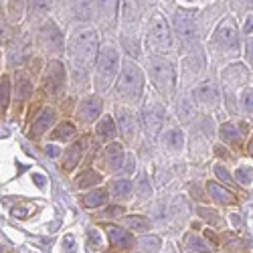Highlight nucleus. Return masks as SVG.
<instances>
[{
	"instance_id": "obj_1",
	"label": "nucleus",
	"mask_w": 253,
	"mask_h": 253,
	"mask_svg": "<svg viewBox=\"0 0 253 253\" xmlns=\"http://www.w3.org/2000/svg\"><path fill=\"white\" fill-rule=\"evenodd\" d=\"M95 55H97V33L87 27L75 29L69 39V57L75 69L87 73L89 67L95 63Z\"/></svg>"
},
{
	"instance_id": "obj_2",
	"label": "nucleus",
	"mask_w": 253,
	"mask_h": 253,
	"mask_svg": "<svg viewBox=\"0 0 253 253\" xmlns=\"http://www.w3.org/2000/svg\"><path fill=\"white\" fill-rule=\"evenodd\" d=\"M118 69H120V53L112 43H105L99 51V59L95 65V89L99 93L112 85Z\"/></svg>"
},
{
	"instance_id": "obj_3",
	"label": "nucleus",
	"mask_w": 253,
	"mask_h": 253,
	"mask_svg": "<svg viewBox=\"0 0 253 253\" xmlns=\"http://www.w3.org/2000/svg\"><path fill=\"white\" fill-rule=\"evenodd\" d=\"M144 89V73L134 61H124V67L118 79V95L124 101H138Z\"/></svg>"
},
{
	"instance_id": "obj_4",
	"label": "nucleus",
	"mask_w": 253,
	"mask_h": 253,
	"mask_svg": "<svg viewBox=\"0 0 253 253\" xmlns=\"http://www.w3.org/2000/svg\"><path fill=\"white\" fill-rule=\"evenodd\" d=\"M146 43L152 53H168V49L172 47V35L168 29L166 18L160 12H152L150 23H148V35H146Z\"/></svg>"
},
{
	"instance_id": "obj_5",
	"label": "nucleus",
	"mask_w": 253,
	"mask_h": 253,
	"mask_svg": "<svg viewBox=\"0 0 253 253\" xmlns=\"http://www.w3.org/2000/svg\"><path fill=\"white\" fill-rule=\"evenodd\" d=\"M148 73L152 77V83L156 85V89L164 95L170 97L174 93V85H176V73H174V65L170 61H164L158 57H152L148 63Z\"/></svg>"
},
{
	"instance_id": "obj_6",
	"label": "nucleus",
	"mask_w": 253,
	"mask_h": 253,
	"mask_svg": "<svg viewBox=\"0 0 253 253\" xmlns=\"http://www.w3.org/2000/svg\"><path fill=\"white\" fill-rule=\"evenodd\" d=\"M215 41L219 45H223L225 49H237L239 47V33H237L233 18H225L223 23L217 27Z\"/></svg>"
},
{
	"instance_id": "obj_7",
	"label": "nucleus",
	"mask_w": 253,
	"mask_h": 253,
	"mask_svg": "<svg viewBox=\"0 0 253 253\" xmlns=\"http://www.w3.org/2000/svg\"><path fill=\"white\" fill-rule=\"evenodd\" d=\"M116 120H118V128H120L122 136L128 142H134L136 136H138V122H136L134 112L128 110V108H118Z\"/></svg>"
},
{
	"instance_id": "obj_8",
	"label": "nucleus",
	"mask_w": 253,
	"mask_h": 253,
	"mask_svg": "<svg viewBox=\"0 0 253 253\" xmlns=\"http://www.w3.org/2000/svg\"><path fill=\"white\" fill-rule=\"evenodd\" d=\"M162 120H164V108L160 103H148L144 110V126L146 132H148L152 138H156L162 130Z\"/></svg>"
},
{
	"instance_id": "obj_9",
	"label": "nucleus",
	"mask_w": 253,
	"mask_h": 253,
	"mask_svg": "<svg viewBox=\"0 0 253 253\" xmlns=\"http://www.w3.org/2000/svg\"><path fill=\"white\" fill-rule=\"evenodd\" d=\"M45 85L51 95H61L63 87H65V69H63V63H59V61L49 63V69L45 75Z\"/></svg>"
},
{
	"instance_id": "obj_10",
	"label": "nucleus",
	"mask_w": 253,
	"mask_h": 253,
	"mask_svg": "<svg viewBox=\"0 0 253 253\" xmlns=\"http://www.w3.org/2000/svg\"><path fill=\"white\" fill-rule=\"evenodd\" d=\"M174 29L182 39H193L197 35V18L188 10H176L174 12Z\"/></svg>"
},
{
	"instance_id": "obj_11",
	"label": "nucleus",
	"mask_w": 253,
	"mask_h": 253,
	"mask_svg": "<svg viewBox=\"0 0 253 253\" xmlns=\"http://www.w3.org/2000/svg\"><path fill=\"white\" fill-rule=\"evenodd\" d=\"M99 114H101V99L97 95L85 97L77 108V118L81 122H85V124H91Z\"/></svg>"
},
{
	"instance_id": "obj_12",
	"label": "nucleus",
	"mask_w": 253,
	"mask_h": 253,
	"mask_svg": "<svg viewBox=\"0 0 253 253\" xmlns=\"http://www.w3.org/2000/svg\"><path fill=\"white\" fill-rule=\"evenodd\" d=\"M41 43H43V47L49 53H57L63 49V37L53 23H47L43 27V31H41Z\"/></svg>"
},
{
	"instance_id": "obj_13",
	"label": "nucleus",
	"mask_w": 253,
	"mask_h": 253,
	"mask_svg": "<svg viewBox=\"0 0 253 253\" xmlns=\"http://www.w3.org/2000/svg\"><path fill=\"white\" fill-rule=\"evenodd\" d=\"M95 2H97V16L101 20V25L114 27L116 18H118L120 0H95Z\"/></svg>"
},
{
	"instance_id": "obj_14",
	"label": "nucleus",
	"mask_w": 253,
	"mask_h": 253,
	"mask_svg": "<svg viewBox=\"0 0 253 253\" xmlns=\"http://www.w3.org/2000/svg\"><path fill=\"white\" fill-rule=\"evenodd\" d=\"M105 233H108L110 241H112L116 247H120V249H128V247H132V243H134V237L130 235V231H126V229H122V227L108 225V227H105Z\"/></svg>"
},
{
	"instance_id": "obj_15",
	"label": "nucleus",
	"mask_w": 253,
	"mask_h": 253,
	"mask_svg": "<svg viewBox=\"0 0 253 253\" xmlns=\"http://www.w3.org/2000/svg\"><path fill=\"white\" fill-rule=\"evenodd\" d=\"M103 158H105V168L114 172V170H120V168L124 166L126 154H124V148L120 144H110L108 148H105Z\"/></svg>"
},
{
	"instance_id": "obj_16",
	"label": "nucleus",
	"mask_w": 253,
	"mask_h": 253,
	"mask_svg": "<svg viewBox=\"0 0 253 253\" xmlns=\"http://www.w3.org/2000/svg\"><path fill=\"white\" fill-rule=\"evenodd\" d=\"M197 97L205 105H217V101H219V89H217V85H215L213 81L207 79V81H203L201 85H199Z\"/></svg>"
},
{
	"instance_id": "obj_17",
	"label": "nucleus",
	"mask_w": 253,
	"mask_h": 253,
	"mask_svg": "<svg viewBox=\"0 0 253 253\" xmlns=\"http://www.w3.org/2000/svg\"><path fill=\"white\" fill-rule=\"evenodd\" d=\"M55 118H57V114H55V110H51V108H47V110H43V114L39 116V120L33 124V136H41L43 132H47L51 126L55 124Z\"/></svg>"
},
{
	"instance_id": "obj_18",
	"label": "nucleus",
	"mask_w": 253,
	"mask_h": 253,
	"mask_svg": "<svg viewBox=\"0 0 253 253\" xmlns=\"http://www.w3.org/2000/svg\"><path fill=\"white\" fill-rule=\"evenodd\" d=\"M207 188H209V195L213 197L215 203H221V205H231V203H235L233 193H229L227 188H223L221 184H217V182H209Z\"/></svg>"
},
{
	"instance_id": "obj_19",
	"label": "nucleus",
	"mask_w": 253,
	"mask_h": 253,
	"mask_svg": "<svg viewBox=\"0 0 253 253\" xmlns=\"http://www.w3.org/2000/svg\"><path fill=\"white\" fill-rule=\"evenodd\" d=\"M164 146H166V150H172V152H178L182 146H184V136L178 128H172V130H168L166 136H164Z\"/></svg>"
},
{
	"instance_id": "obj_20",
	"label": "nucleus",
	"mask_w": 253,
	"mask_h": 253,
	"mask_svg": "<svg viewBox=\"0 0 253 253\" xmlns=\"http://www.w3.org/2000/svg\"><path fill=\"white\" fill-rule=\"evenodd\" d=\"M160 249V239L156 235H146L136 241V251L138 253H156Z\"/></svg>"
},
{
	"instance_id": "obj_21",
	"label": "nucleus",
	"mask_w": 253,
	"mask_h": 253,
	"mask_svg": "<svg viewBox=\"0 0 253 253\" xmlns=\"http://www.w3.org/2000/svg\"><path fill=\"white\" fill-rule=\"evenodd\" d=\"M91 4H93V0H71V8L79 20L91 18Z\"/></svg>"
},
{
	"instance_id": "obj_22",
	"label": "nucleus",
	"mask_w": 253,
	"mask_h": 253,
	"mask_svg": "<svg viewBox=\"0 0 253 253\" xmlns=\"http://www.w3.org/2000/svg\"><path fill=\"white\" fill-rule=\"evenodd\" d=\"M97 136L103 138V140H110L116 136V124L110 116H103V120H99L97 124Z\"/></svg>"
},
{
	"instance_id": "obj_23",
	"label": "nucleus",
	"mask_w": 253,
	"mask_h": 253,
	"mask_svg": "<svg viewBox=\"0 0 253 253\" xmlns=\"http://www.w3.org/2000/svg\"><path fill=\"white\" fill-rule=\"evenodd\" d=\"M8 101H10V79L4 75L0 79V116H4Z\"/></svg>"
},
{
	"instance_id": "obj_24",
	"label": "nucleus",
	"mask_w": 253,
	"mask_h": 253,
	"mask_svg": "<svg viewBox=\"0 0 253 253\" xmlns=\"http://www.w3.org/2000/svg\"><path fill=\"white\" fill-rule=\"evenodd\" d=\"M132 188H134V184H132V180H114L112 182V191H114V195L120 199H130L132 197Z\"/></svg>"
},
{
	"instance_id": "obj_25",
	"label": "nucleus",
	"mask_w": 253,
	"mask_h": 253,
	"mask_svg": "<svg viewBox=\"0 0 253 253\" xmlns=\"http://www.w3.org/2000/svg\"><path fill=\"white\" fill-rule=\"evenodd\" d=\"M81 152H83V148H81V144H73L71 148L67 150V154H65V170H73V168L77 166V162L81 160Z\"/></svg>"
},
{
	"instance_id": "obj_26",
	"label": "nucleus",
	"mask_w": 253,
	"mask_h": 253,
	"mask_svg": "<svg viewBox=\"0 0 253 253\" xmlns=\"http://www.w3.org/2000/svg\"><path fill=\"white\" fill-rule=\"evenodd\" d=\"M221 138L227 144H239L241 142V134H239V130L235 128L233 124H223L221 126Z\"/></svg>"
},
{
	"instance_id": "obj_27",
	"label": "nucleus",
	"mask_w": 253,
	"mask_h": 253,
	"mask_svg": "<svg viewBox=\"0 0 253 253\" xmlns=\"http://www.w3.org/2000/svg\"><path fill=\"white\" fill-rule=\"evenodd\" d=\"M122 225L130 227L132 231H148L150 229V221L144 217H126V219H122Z\"/></svg>"
},
{
	"instance_id": "obj_28",
	"label": "nucleus",
	"mask_w": 253,
	"mask_h": 253,
	"mask_svg": "<svg viewBox=\"0 0 253 253\" xmlns=\"http://www.w3.org/2000/svg\"><path fill=\"white\" fill-rule=\"evenodd\" d=\"M105 201H108V193L101 191V188H97V191L87 193V197H85V207L95 209V207H101Z\"/></svg>"
},
{
	"instance_id": "obj_29",
	"label": "nucleus",
	"mask_w": 253,
	"mask_h": 253,
	"mask_svg": "<svg viewBox=\"0 0 253 253\" xmlns=\"http://www.w3.org/2000/svg\"><path fill=\"white\" fill-rule=\"evenodd\" d=\"M71 136H75V126L71 122H63L53 132V140H71Z\"/></svg>"
},
{
	"instance_id": "obj_30",
	"label": "nucleus",
	"mask_w": 253,
	"mask_h": 253,
	"mask_svg": "<svg viewBox=\"0 0 253 253\" xmlns=\"http://www.w3.org/2000/svg\"><path fill=\"white\" fill-rule=\"evenodd\" d=\"M99 180H101V178H99V174H97V172L87 170V172H83V174L79 176L77 186H81V188H85V186H93V184H97Z\"/></svg>"
},
{
	"instance_id": "obj_31",
	"label": "nucleus",
	"mask_w": 253,
	"mask_h": 253,
	"mask_svg": "<svg viewBox=\"0 0 253 253\" xmlns=\"http://www.w3.org/2000/svg\"><path fill=\"white\" fill-rule=\"evenodd\" d=\"M29 95H31V81L20 75L18 77V85H16V97L18 99H27Z\"/></svg>"
},
{
	"instance_id": "obj_32",
	"label": "nucleus",
	"mask_w": 253,
	"mask_h": 253,
	"mask_svg": "<svg viewBox=\"0 0 253 253\" xmlns=\"http://www.w3.org/2000/svg\"><path fill=\"white\" fill-rule=\"evenodd\" d=\"M51 8V0H31V10L35 16H43Z\"/></svg>"
},
{
	"instance_id": "obj_33",
	"label": "nucleus",
	"mask_w": 253,
	"mask_h": 253,
	"mask_svg": "<svg viewBox=\"0 0 253 253\" xmlns=\"http://www.w3.org/2000/svg\"><path fill=\"white\" fill-rule=\"evenodd\" d=\"M186 241H188V247H191V249H195V251H199V253H209V245H207L201 237H197V235H188Z\"/></svg>"
},
{
	"instance_id": "obj_34",
	"label": "nucleus",
	"mask_w": 253,
	"mask_h": 253,
	"mask_svg": "<svg viewBox=\"0 0 253 253\" xmlns=\"http://www.w3.org/2000/svg\"><path fill=\"white\" fill-rule=\"evenodd\" d=\"M235 178L243 184V186H249L251 184V168L249 166H239L235 170Z\"/></svg>"
},
{
	"instance_id": "obj_35",
	"label": "nucleus",
	"mask_w": 253,
	"mask_h": 253,
	"mask_svg": "<svg viewBox=\"0 0 253 253\" xmlns=\"http://www.w3.org/2000/svg\"><path fill=\"white\" fill-rule=\"evenodd\" d=\"M241 103H243V114L251 116V87L241 93Z\"/></svg>"
},
{
	"instance_id": "obj_36",
	"label": "nucleus",
	"mask_w": 253,
	"mask_h": 253,
	"mask_svg": "<svg viewBox=\"0 0 253 253\" xmlns=\"http://www.w3.org/2000/svg\"><path fill=\"white\" fill-rule=\"evenodd\" d=\"M87 243H89L93 249H97V247L101 245V235L97 233L95 229H89V231H87Z\"/></svg>"
},
{
	"instance_id": "obj_37",
	"label": "nucleus",
	"mask_w": 253,
	"mask_h": 253,
	"mask_svg": "<svg viewBox=\"0 0 253 253\" xmlns=\"http://www.w3.org/2000/svg\"><path fill=\"white\" fill-rule=\"evenodd\" d=\"M215 174H217V176H219V178H221L223 182H233V178L229 176V172L225 170L223 166H217V168H215Z\"/></svg>"
},
{
	"instance_id": "obj_38",
	"label": "nucleus",
	"mask_w": 253,
	"mask_h": 253,
	"mask_svg": "<svg viewBox=\"0 0 253 253\" xmlns=\"http://www.w3.org/2000/svg\"><path fill=\"white\" fill-rule=\"evenodd\" d=\"M199 213L205 217V219H209V221H213V223H219V215H215V213H211V209H201Z\"/></svg>"
},
{
	"instance_id": "obj_39",
	"label": "nucleus",
	"mask_w": 253,
	"mask_h": 253,
	"mask_svg": "<svg viewBox=\"0 0 253 253\" xmlns=\"http://www.w3.org/2000/svg\"><path fill=\"white\" fill-rule=\"evenodd\" d=\"M140 188H142V191H140L142 195H140V197H150V195H152L150 186H148V180H146V178H142V180H140Z\"/></svg>"
},
{
	"instance_id": "obj_40",
	"label": "nucleus",
	"mask_w": 253,
	"mask_h": 253,
	"mask_svg": "<svg viewBox=\"0 0 253 253\" xmlns=\"http://www.w3.org/2000/svg\"><path fill=\"white\" fill-rule=\"evenodd\" d=\"M47 154H49V156H59V148H53V146H47Z\"/></svg>"
},
{
	"instance_id": "obj_41",
	"label": "nucleus",
	"mask_w": 253,
	"mask_h": 253,
	"mask_svg": "<svg viewBox=\"0 0 253 253\" xmlns=\"http://www.w3.org/2000/svg\"><path fill=\"white\" fill-rule=\"evenodd\" d=\"M245 33H247V35H251V16L247 18V23H245Z\"/></svg>"
},
{
	"instance_id": "obj_42",
	"label": "nucleus",
	"mask_w": 253,
	"mask_h": 253,
	"mask_svg": "<svg viewBox=\"0 0 253 253\" xmlns=\"http://www.w3.org/2000/svg\"><path fill=\"white\" fill-rule=\"evenodd\" d=\"M243 2H251V0H243Z\"/></svg>"
},
{
	"instance_id": "obj_43",
	"label": "nucleus",
	"mask_w": 253,
	"mask_h": 253,
	"mask_svg": "<svg viewBox=\"0 0 253 253\" xmlns=\"http://www.w3.org/2000/svg\"><path fill=\"white\" fill-rule=\"evenodd\" d=\"M0 253H2V249H0Z\"/></svg>"
}]
</instances>
